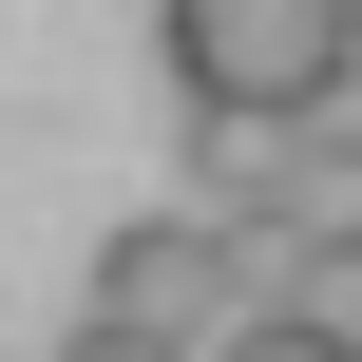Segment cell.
I'll list each match as a JSON object with an SVG mask.
<instances>
[{
  "instance_id": "cell-1",
  "label": "cell",
  "mask_w": 362,
  "mask_h": 362,
  "mask_svg": "<svg viewBox=\"0 0 362 362\" xmlns=\"http://www.w3.org/2000/svg\"><path fill=\"white\" fill-rule=\"evenodd\" d=\"M153 38H172V95L191 115L305 134V115L362 95V0H153Z\"/></svg>"
},
{
  "instance_id": "cell-2",
  "label": "cell",
  "mask_w": 362,
  "mask_h": 362,
  "mask_svg": "<svg viewBox=\"0 0 362 362\" xmlns=\"http://www.w3.org/2000/svg\"><path fill=\"white\" fill-rule=\"evenodd\" d=\"M248 305H267V267H248V229H210V210H134V229L95 248V286H76V325L134 344V362H210Z\"/></svg>"
},
{
  "instance_id": "cell-3",
  "label": "cell",
  "mask_w": 362,
  "mask_h": 362,
  "mask_svg": "<svg viewBox=\"0 0 362 362\" xmlns=\"http://www.w3.org/2000/svg\"><path fill=\"white\" fill-rule=\"evenodd\" d=\"M248 267H362V134H286V191H267Z\"/></svg>"
},
{
  "instance_id": "cell-4",
  "label": "cell",
  "mask_w": 362,
  "mask_h": 362,
  "mask_svg": "<svg viewBox=\"0 0 362 362\" xmlns=\"http://www.w3.org/2000/svg\"><path fill=\"white\" fill-rule=\"evenodd\" d=\"M267 191H286V134L267 115H191V210L210 229H267Z\"/></svg>"
},
{
  "instance_id": "cell-5",
  "label": "cell",
  "mask_w": 362,
  "mask_h": 362,
  "mask_svg": "<svg viewBox=\"0 0 362 362\" xmlns=\"http://www.w3.org/2000/svg\"><path fill=\"white\" fill-rule=\"evenodd\" d=\"M267 305H286V325H325V344L362 362V267H267Z\"/></svg>"
},
{
  "instance_id": "cell-6",
  "label": "cell",
  "mask_w": 362,
  "mask_h": 362,
  "mask_svg": "<svg viewBox=\"0 0 362 362\" xmlns=\"http://www.w3.org/2000/svg\"><path fill=\"white\" fill-rule=\"evenodd\" d=\"M210 362H344V344H325V325H286V305H248V325H229Z\"/></svg>"
},
{
  "instance_id": "cell-7",
  "label": "cell",
  "mask_w": 362,
  "mask_h": 362,
  "mask_svg": "<svg viewBox=\"0 0 362 362\" xmlns=\"http://www.w3.org/2000/svg\"><path fill=\"white\" fill-rule=\"evenodd\" d=\"M57 362H134V344H95V325H76V344H57Z\"/></svg>"
}]
</instances>
